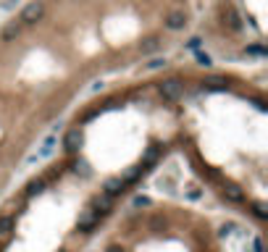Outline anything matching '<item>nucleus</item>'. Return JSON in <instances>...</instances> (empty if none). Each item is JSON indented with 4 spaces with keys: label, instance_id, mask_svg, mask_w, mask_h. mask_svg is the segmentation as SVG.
Segmentation results:
<instances>
[{
    "label": "nucleus",
    "instance_id": "1",
    "mask_svg": "<svg viewBox=\"0 0 268 252\" xmlns=\"http://www.w3.org/2000/svg\"><path fill=\"white\" fill-rule=\"evenodd\" d=\"M103 252H224L221 234L208 216L171 202L142 200L116 221Z\"/></svg>",
    "mask_w": 268,
    "mask_h": 252
}]
</instances>
